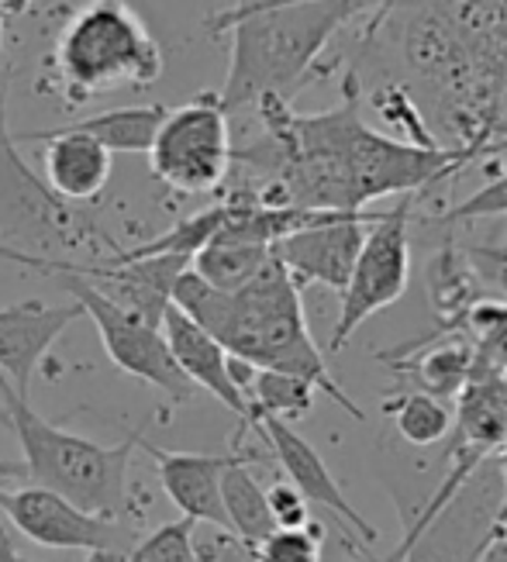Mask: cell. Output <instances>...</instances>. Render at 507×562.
<instances>
[{
    "label": "cell",
    "instance_id": "83f0119b",
    "mask_svg": "<svg viewBox=\"0 0 507 562\" xmlns=\"http://www.w3.org/2000/svg\"><path fill=\"white\" fill-rule=\"evenodd\" d=\"M473 562H507V521L494 525Z\"/></svg>",
    "mask_w": 507,
    "mask_h": 562
},
{
    "label": "cell",
    "instance_id": "836d02e7",
    "mask_svg": "<svg viewBox=\"0 0 507 562\" xmlns=\"http://www.w3.org/2000/svg\"><path fill=\"white\" fill-rule=\"evenodd\" d=\"M4 4H18V8H35V4H48V0H4Z\"/></svg>",
    "mask_w": 507,
    "mask_h": 562
},
{
    "label": "cell",
    "instance_id": "277c9868",
    "mask_svg": "<svg viewBox=\"0 0 507 562\" xmlns=\"http://www.w3.org/2000/svg\"><path fill=\"white\" fill-rule=\"evenodd\" d=\"M362 8H367L362 0H311V4L262 8L207 24L214 35L232 32L228 77L217 93L225 111L256 108L262 97L294 101L314 59Z\"/></svg>",
    "mask_w": 507,
    "mask_h": 562
},
{
    "label": "cell",
    "instance_id": "5bb4252c",
    "mask_svg": "<svg viewBox=\"0 0 507 562\" xmlns=\"http://www.w3.org/2000/svg\"><path fill=\"white\" fill-rule=\"evenodd\" d=\"M162 338L169 352H173L177 366L183 370V376L198 390H204V394H211L217 404H225L241 422V431H249L252 404L232 380V356L225 352L222 341L211 331H204L198 322H190L177 304H169L162 314Z\"/></svg>",
    "mask_w": 507,
    "mask_h": 562
},
{
    "label": "cell",
    "instance_id": "4fadbf2b",
    "mask_svg": "<svg viewBox=\"0 0 507 562\" xmlns=\"http://www.w3.org/2000/svg\"><path fill=\"white\" fill-rule=\"evenodd\" d=\"M83 317L80 304H42L21 301L11 307H0V376H4L21 397H29L32 376L45 362L56 338Z\"/></svg>",
    "mask_w": 507,
    "mask_h": 562
},
{
    "label": "cell",
    "instance_id": "52a82bcc",
    "mask_svg": "<svg viewBox=\"0 0 507 562\" xmlns=\"http://www.w3.org/2000/svg\"><path fill=\"white\" fill-rule=\"evenodd\" d=\"M232 125L222 97L214 90L198 93L193 101L166 111L149 166L159 183L177 193H211L232 173Z\"/></svg>",
    "mask_w": 507,
    "mask_h": 562
},
{
    "label": "cell",
    "instance_id": "7402d4cb",
    "mask_svg": "<svg viewBox=\"0 0 507 562\" xmlns=\"http://www.w3.org/2000/svg\"><path fill=\"white\" fill-rule=\"evenodd\" d=\"M314 397H318V390L307 380L290 376V373H273V370H256L252 386H249L252 418L256 414H266V418H277L286 425H294L304 414H311Z\"/></svg>",
    "mask_w": 507,
    "mask_h": 562
},
{
    "label": "cell",
    "instance_id": "1f68e13d",
    "mask_svg": "<svg viewBox=\"0 0 507 562\" xmlns=\"http://www.w3.org/2000/svg\"><path fill=\"white\" fill-rule=\"evenodd\" d=\"M507 521V476H504V491H500V501H497V510H494V525Z\"/></svg>",
    "mask_w": 507,
    "mask_h": 562
},
{
    "label": "cell",
    "instance_id": "7c38bea8",
    "mask_svg": "<svg viewBox=\"0 0 507 562\" xmlns=\"http://www.w3.org/2000/svg\"><path fill=\"white\" fill-rule=\"evenodd\" d=\"M249 428L262 435V442L270 446V452L280 462L283 476L297 486L307 504H318V507L331 510V515L342 521V531L346 535L356 531L367 546H373L380 539V531L359 515V510L352 507V501L346 497L342 483L331 476L328 462L318 456V449H314L294 425L277 422V418H266V414H256Z\"/></svg>",
    "mask_w": 507,
    "mask_h": 562
},
{
    "label": "cell",
    "instance_id": "d4e9b609",
    "mask_svg": "<svg viewBox=\"0 0 507 562\" xmlns=\"http://www.w3.org/2000/svg\"><path fill=\"white\" fill-rule=\"evenodd\" d=\"M500 214H507V173L470 193L463 204L449 207L446 222L459 225V222H480V217H500Z\"/></svg>",
    "mask_w": 507,
    "mask_h": 562
},
{
    "label": "cell",
    "instance_id": "ffe728a7",
    "mask_svg": "<svg viewBox=\"0 0 507 562\" xmlns=\"http://www.w3.org/2000/svg\"><path fill=\"white\" fill-rule=\"evenodd\" d=\"M473 359H476L473 338H449V341H439V346L397 362V370L410 373V380H415L421 394L452 401V397H459V390L466 386V380L473 373Z\"/></svg>",
    "mask_w": 507,
    "mask_h": 562
},
{
    "label": "cell",
    "instance_id": "e575fe53",
    "mask_svg": "<svg viewBox=\"0 0 507 562\" xmlns=\"http://www.w3.org/2000/svg\"><path fill=\"white\" fill-rule=\"evenodd\" d=\"M201 562H211V559H201Z\"/></svg>",
    "mask_w": 507,
    "mask_h": 562
},
{
    "label": "cell",
    "instance_id": "44dd1931",
    "mask_svg": "<svg viewBox=\"0 0 507 562\" xmlns=\"http://www.w3.org/2000/svg\"><path fill=\"white\" fill-rule=\"evenodd\" d=\"M386 414L394 418V428L404 442L418 449L439 446L455 425V411L439 397L421 394V390H407V394L391 401L386 404Z\"/></svg>",
    "mask_w": 507,
    "mask_h": 562
},
{
    "label": "cell",
    "instance_id": "603a6c76",
    "mask_svg": "<svg viewBox=\"0 0 507 562\" xmlns=\"http://www.w3.org/2000/svg\"><path fill=\"white\" fill-rule=\"evenodd\" d=\"M193 528L198 525L190 518L166 521L153 535L138 539L125 552V562H201L198 546H193Z\"/></svg>",
    "mask_w": 507,
    "mask_h": 562
},
{
    "label": "cell",
    "instance_id": "6da1fadb",
    "mask_svg": "<svg viewBox=\"0 0 507 562\" xmlns=\"http://www.w3.org/2000/svg\"><path fill=\"white\" fill-rule=\"evenodd\" d=\"M256 111L266 138L232 153V159L270 177L259 190L266 204L359 214L391 193L418 198L425 187L487 159L476 149L418 145L370 128L359 111L356 83H346L342 104L322 114H297L280 97H262Z\"/></svg>",
    "mask_w": 507,
    "mask_h": 562
},
{
    "label": "cell",
    "instance_id": "e0dca14e",
    "mask_svg": "<svg viewBox=\"0 0 507 562\" xmlns=\"http://www.w3.org/2000/svg\"><path fill=\"white\" fill-rule=\"evenodd\" d=\"M222 504H225L228 531L246 546L262 542L277 528L270 504H266V486L252 476L246 452H228L222 473Z\"/></svg>",
    "mask_w": 507,
    "mask_h": 562
},
{
    "label": "cell",
    "instance_id": "4dcf8cb0",
    "mask_svg": "<svg viewBox=\"0 0 507 562\" xmlns=\"http://www.w3.org/2000/svg\"><path fill=\"white\" fill-rule=\"evenodd\" d=\"M18 559V549L11 542V531L4 528V518H0V562H14Z\"/></svg>",
    "mask_w": 507,
    "mask_h": 562
},
{
    "label": "cell",
    "instance_id": "d6a6232c",
    "mask_svg": "<svg viewBox=\"0 0 507 562\" xmlns=\"http://www.w3.org/2000/svg\"><path fill=\"white\" fill-rule=\"evenodd\" d=\"M483 352H487V349H483ZM494 362H497V370H500V373L507 376V338H504L500 346L494 349Z\"/></svg>",
    "mask_w": 507,
    "mask_h": 562
},
{
    "label": "cell",
    "instance_id": "f1b7e54d",
    "mask_svg": "<svg viewBox=\"0 0 507 562\" xmlns=\"http://www.w3.org/2000/svg\"><path fill=\"white\" fill-rule=\"evenodd\" d=\"M280 4H311V0H252V4H235L222 14H214L207 24H217V21H228V18H238V14H249V11H262V8H280ZM362 4H376V0H362Z\"/></svg>",
    "mask_w": 507,
    "mask_h": 562
},
{
    "label": "cell",
    "instance_id": "9a60e30c",
    "mask_svg": "<svg viewBox=\"0 0 507 562\" xmlns=\"http://www.w3.org/2000/svg\"><path fill=\"white\" fill-rule=\"evenodd\" d=\"M138 449L153 456L159 483L166 497L177 504L180 518H190L193 525H211V528H225V504H222V473L228 456H214V452H166L153 442H145L138 435Z\"/></svg>",
    "mask_w": 507,
    "mask_h": 562
},
{
    "label": "cell",
    "instance_id": "cb8c5ba5",
    "mask_svg": "<svg viewBox=\"0 0 507 562\" xmlns=\"http://www.w3.org/2000/svg\"><path fill=\"white\" fill-rule=\"evenodd\" d=\"M325 528L304 525V528H273L262 542L252 546L259 562H322Z\"/></svg>",
    "mask_w": 507,
    "mask_h": 562
},
{
    "label": "cell",
    "instance_id": "5b68a950",
    "mask_svg": "<svg viewBox=\"0 0 507 562\" xmlns=\"http://www.w3.org/2000/svg\"><path fill=\"white\" fill-rule=\"evenodd\" d=\"M0 407H4V422L21 446V476L72 501L87 515L111 521L125 515L128 467L132 452L138 449V431H132L117 446L90 442L83 435L45 422L29 404V397H21L4 376H0Z\"/></svg>",
    "mask_w": 507,
    "mask_h": 562
},
{
    "label": "cell",
    "instance_id": "30bf717a",
    "mask_svg": "<svg viewBox=\"0 0 507 562\" xmlns=\"http://www.w3.org/2000/svg\"><path fill=\"white\" fill-rule=\"evenodd\" d=\"M0 518H8L24 539L45 549L72 552H128V531L121 521L87 515L72 501L45 491V486H18L0 491Z\"/></svg>",
    "mask_w": 507,
    "mask_h": 562
},
{
    "label": "cell",
    "instance_id": "3957f363",
    "mask_svg": "<svg viewBox=\"0 0 507 562\" xmlns=\"http://www.w3.org/2000/svg\"><path fill=\"white\" fill-rule=\"evenodd\" d=\"M169 304H177L190 322L211 331L228 356L246 359L256 370L301 376L322 397L349 411L356 422H367L362 407L328 373L325 352L307 328L301 286L277 256L238 290H214L193 270H183L169 293Z\"/></svg>",
    "mask_w": 507,
    "mask_h": 562
},
{
    "label": "cell",
    "instance_id": "9c48e42d",
    "mask_svg": "<svg viewBox=\"0 0 507 562\" xmlns=\"http://www.w3.org/2000/svg\"><path fill=\"white\" fill-rule=\"evenodd\" d=\"M56 280L69 290V297L80 304L83 317H90L97 335L104 341L108 359L117 366L121 373H128L142 383H153L156 390H162L169 404H190L198 386H193L183 370L177 366L173 352H169L162 328L142 322L138 314L117 307L114 301H108L93 283H87L80 273L63 270L56 273Z\"/></svg>",
    "mask_w": 507,
    "mask_h": 562
},
{
    "label": "cell",
    "instance_id": "8fae6325",
    "mask_svg": "<svg viewBox=\"0 0 507 562\" xmlns=\"http://www.w3.org/2000/svg\"><path fill=\"white\" fill-rule=\"evenodd\" d=\"M370 222L373 217L367 211H359V214L328 211L318 222L283 235L273 246V256L283 262V270L297 280V286L322 283L328 290L342 293Z\"/></svg>",
    "mask_w": 507,
    "mask_h": 562
},
{
    "label": "cell",
    "instance_id": "d6986e66",
    "mask_svg": "<svg viewBox=\"0 0 507 562\" xmlns=\"http://www.w3.org/2000/svg\"><path fill=\"white\" fill-rule=\"evenodd\" d=\"M270 259H273V246H259V241L235 238L217 228V235L190 259V270L204 283H211L214 290H238V286H246Z\"/></svg>",
    "mask_w": 507,
    "mask_h": 562
},
{
    "label": "cell",
    "instance_id": "7a4b0ae2",
    "mask_svg": "<svg viewBox=\"0 0 507 562\" xmlns=\"http://www.w3.org/2000/svg\"><path fill=\"white\" fill-rule=\"evenodd\" d=\"M386 32L446 145L507 153V0H383L370 32Z\"/></svg>",
    "mask_w": 507,
    "mask_h": 562
},
{
    "label": "cell",
    "instance_id": "8992f818",
    "mask_svg": "<svg viewBox=\"0 0 507 562\" xmlns=\"http://www.w3.org/2000/svg\"><path fill=\"white\" fill-rule=\"evenodd\" d=\"M59 93L69 108L162 77V48L125 0H90L72 14L53 48Z\"/></svg>",
    "mask_w": 507,
    "mask_h": 562
},
{
    "label": "cell",
    "instance_id": "ac0fdd59",
    "mask_svg": "<svg viewBox=\"0 0 507 562\" xmlns=\"http://www.w3.org/2000/svg\"><path fill=\"white\" fill-rule=\"evenodd\" d=\"M166 117L162 104H142V108H121V111H104V114H93L83 121H72V125H63L69 132H80L90 135L97 145L114 153H125V156H149L156 132Z\"/></svg>",
    "mask_w": 507,
    "mask_h": 562
},
{
    "label": "cell",
    "instance_id": "ba28073f",
    "mask_svg": "<svg viewBox=\"0 0 507 562\" xmlns=\"http://www.w3.org/2000/svg\"><path fill=\"white\" fill-rule=\"evenodd\" d=\"M410 207H415V193L404 198L386 211L376 214L362 235L359 256L352 262V273L342 286V307H338V322L328 338V352H342L346 341L370 322L373 314L397 304L410 280V241H407V222Z\"/></svg>",
    "mask_w": 507,
    "mask_h": 562
},
{
    "label": "cell",
    "instance_id": "484cf974",
    "mask_svg": "<svg viewBox=\"0 0 507 562\" xmlns=\"http://www.w3.org/2000/svg\"><path fill=\"white\" fill-rule=\"evenodd\" d=\"M266 504H270V515L277 528H304L311 525V504L304 501V494L297 491L286 476L266 486Z\"/></svg>",
    "mask_w": 507,
    "mask_h": 562
},
{
    "label": "cell",
    "instance_id": "2e32d148",
    "mask_svg": "<svg viewBox=\"0 0 507 562\" xmlns=\"http://www.w3.org/2000/svg\"><path fill=\"white\" fill-rule=\"evenodd\" d=\"M18 142H42L45 145V177L48 190L59 201H97L111 180V153L97 145L90 135L69 132V128H42L24 132Z\"/></svg>",
    "mask_w": 507,
    "mask_h": 562
},
{
    "label": "cell",
    "instance_id": "4316f807",
    "mask_svg": "<svg viewBox=\"0 0 507 562\" xmlns=\"http://www.w3.org/2000/svg\"><path fill=\"white\" fill-rule=\"evenodd\" d=\"M0 259L14 262V266H24V270H38L45 277H56V273L72 270V266H77V262H66V259H48V256L29 252V249H21V246H11V241H0Z\"/></svg>",
    "mask_w": 507,
    "mask_h": 562
},
{
    "label": "cell",
    "instance_id": "f546056e",
    "mask_svg": "<svg viewBox=\"0 0 507 562\" xmlns=\"http://www.w3.org/2000/svg\"><path fill=\"white\" fill-rule=\"evenodd\" d=\"M0 90H8V48H4V0H0Z\"/></svg>",
    "mask_w": 507,
    "mask_h": 562
}]
</instances>
